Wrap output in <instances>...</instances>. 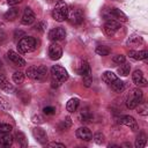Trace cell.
<instances>
[{
	"label": "cell",
	"mask_w": 148,
	"mask_h": 148,
	"mask_svg": "<svg viewBox=\"0 0 148 148\" xmlns=\"http://www.w3.org/2000/svg\"><path fill=\"white\" fill-rule=\"evenodd\" d=\"M102 15L106 20H116V21H119V22H127L128 21L127 15L124 12H121L120 9L114 8V7H111L109 9H103Z\"/></svg>",
	"instance_id": "cell-5"
},
{
	"label": "cell",
	"mask_w": 148,
	"mask_h": 148,
	"mask_svg": "<svg viewBox=\"0 0 148 148\" xmlns=\"http://www.w3.org/2000/svg\"><path fill=\"white\" fill-rule=\"evenodd\" d=\"M68 16V6L65 1H58L52 10V17L57 22H62Z\"/></svg>",
	"instance_id": "cell-4"
},
{
	"label": "cell",
	"mask_w": 148,
	"mask_h": 148,
	"mask_svg": "<svg viewBox=\"0 0 148 148\" xmlns=\"http://www.w3.org/2000/svg\"><path fill=\"white\" fill-rule=\"evenodd\" d=\"M141 102H143V94H142L141 89H139V88L132 89L126 98V106L130 110H134Z\"/></svg>",
	"instance_id": "cell-3"
},
{
	"label": "cell",
	"mask_w": 148,
	"mask_h": 148,
	"mask_svg": "<svg viewBox=\"0 0 148 148\" xmlns=\"http://www.w3.org/2000/svg\"><path fill=\"white\" fill-rule=\"evenodd\" d=\"M32 135L36 139V141H38L40 145H46L47 143V134L45 132V130H43L42 127H35L32 130Z\"/></svg>",
	"instance_id": "cell-12"
},
{
	"label": "cell",
	"mask_w": 148,
	"mask_h": 148,
	"mask_svg": "<svg viewBox=\"0 0 148 148\" xmlns=\"http://www.w3.org/2000/svg\"><path fill=\"white\" fill-rule=\"evenodd\" d=\"M120 23L116 20H106V22L103 24V32L109 36V37H112L119 29H120Z\"/></svg>",
	"instance_id": "cell-8"
},
{
	"label": "cell",
	"mask_w": 148,
	"mask_h": 148,
	"mask_svg": "<svg viewBox=\"0 0 148 148\" xmlns=\"http://www.w3.org/2000/svg\"><path fill=\"white\" fill-rule=\"evenodd\" d=\"M116 79H117V75H116L113 72H111V71H105V72L102 74V80H103L105 83H108V84L112 83Z\"/></svg>",
	"instance_id": "cell-24"
},
{
	"label": "cell",
	"mask_w": 148,
	"mask_h": 148,
	"mask_svg": "<svg viewBox=\"0 0 148 148\" xmlns=\"http://www.w3.org/2000/svg\"><path fill=\"white\" fill-rule=\"evenodd\" d=\"M51 74H52V77L60 83L68 80V72L60 65H53L51 67Z\"/></svg>",
	"instance_id": "cell-7"
},
{
	"label": "cell",
	"mask_w": 148,
	"mask_h": 148,
	"mask_svg": "<svg viewBox=\"0 0 148 148\" xmlns=\"http://www.w3.org/2000/svg\"><path fill=\"white\" fill-rule=\"evenodd\" d=\"M62 56V49L59 44H57L56 42H53L50 46H49V57L51 60H58L60 59Z\"/></svg>",
	"instance_id": "cell-11"
},
{
	"label": "cell",
	"mask_w": 148,
	"mask_h": 148,
	"mask_svg": "<svg viewBox=\"0 0 148 148\" xmlns=\"http://www.w3.org/2000/svg\"><path fill=\"white\" fill-rule=\"evenodd\" d=\"M37 47V40L35 37L31 36H23L18 43H17V49L21 53H29L35 51Z\"/></svg>",
	"instance_id": "cell-2"
},
{
	"label": "cell",
	"mask_w": 148,
	"mask_h": 148,
	"mask_svg": "<svg viewBox=\"0 0 148 148\" xmlns=\"http://www.w3.org/2000/svg\"><path fill=\"white\" fill-rule=\"evenodd\" d=\"M91 118H92V114L88 109H82L81 112L79 113V120L81 123H88L91 120Z\"/></svg>",
	"instance_id": "cell-23"
},
{
	"label": "cell",
	"mask_w": 148,
	"mask_h": 148,
	"mask_svg": "<svg viewBox=\"0 0 148 148\" xmlns=\"http://www.w3.org/2000/svg\"><path fill=\"white\" fill-rule=\"evenodd\" d=\"M67 18L69 20V22L74 25H79L83 22L84 20V15H83V12L81 8L79 7H72V8H68V16Z\"/></svg>",
	"instance_id": "cell-6"
},
{
	"label": "cell",
	"mask_w": 148,
	"mask_h": 148,
	"mask_svg": "<svg viewBox=\"0 0 148 148\" xmlns=\"http://www.w3.org/2000/svg\"><path fill=\"white\" fill-rule=\"evenodd\" d=\"M2 27H3V24H2V23H0V30H1V28H2Z\"/></svg>",
	"instance_id": "cell-46"
},
{
	"label": "cell",
	"mask_w": 148,
	"mask_h": 148,
	"mask_svg": "<svg viewBox=\"0 0 148 148\" xmlns=\"http://www.w3.org/2000/svg\"><path fill=\"white\" fill-rule=\"evenodd\" d=\"M66 37V30L62 27H56L49 31V38L53 42H59L65 39Z\"/></svg>",
	"instance_id": "cell-9"
},
{
	"label": "cell",
	"mask_w": 148,
	"mask_h": 148,
	"mask_svg": "<svg viewBox=\"0 0 148 148\" xmlns=\"http://www.w3.org/2000/svg\"><path fill=\"white\" fill-rule=\"evenodd\" d=\"M23 0H7V3L9 5V6H15V5H18V3H21Z\"/></svg>",
	"instance_id": "cell-42"
},
{
	"label": "cell",
	"mask_w": 148,
	"mask_h": 148,
	"mask_svg": "<svg viewBox=\"0 0 148 148\" xmlns=\"http://www.w3.org/2000/svg\"><path fill=\"white\" fill-rule=\"evenodd\" d=\"M95 52L98 54V56H102V57H105V56H109L110 53V49L108 46H104V45H98L95 50Z\"/></svg>",
	"instance_id": "cell-31"
},
{
	"label": "cell",
	"mask_w": 148,
	"mask_h": 148,
	"mask_svg": "<svg viewBox=\"0 0 148 148\" xmlns=\"http://www.w3.org/2000/svg\"><path fill=\"white\" fill-rule=\"evenodd\" d=\"M0 109H2V110H9L10 109V105L8 104V102L2 96H0Z\"/></svg>",
	"instance_id": "cell-36"
},
{
	"label": "cell",
	"mask_w": 148,
	"mask_h": 148,
	"mask_svg": "<svg viewBox=\"0 0 148 148\" xmlns=\"http://www.w3.org/2000/svg\"><path fill=\"white\" fill-rule=\"evenodd\" d=\"M44 25H45V23H44V22H40V23H38V24H37V25L35 27V28H36V30H39V31H43V30H44V28H43Z\"/></svg>",
	"instance_id": "cell-44"
},
{
	"label": "cell",
	"mask_w": 148,
	"mask_h": 148,
	"mask_svg": "<svg viewBox=\"0 0 148 148\" xmlns=\"http://www.w3.org/2000/svg\"><path fill=\"white\" fill-rule=\"evenodd\" d=\"M1 65H2V64H1V60H0V67H1Z\"/></svg>",
	"instance_id": "cell-47"
},
{
	"label": "cell",
	"mask_w": 148,
	"mask_h": 148,
	"mask_svg": "<svg viewBox=\"0 0 148 148\" xmlns=\"http://www.w3.org/2000/svg\"><path fill=\"white\" fill-rule=\"evenodd\" d=\"M13 130V126L7 124V123H3L0 120V133H9L10 131Z\"/></svg>",
	"instance_id": "cell-34"
},
{
	"label": "cell",
	"mask_w": 148,
	"mask_h": 148,
	"mask_svg": "<svg viewBox=\"0 0 148 148\" xmlns=\"http://www.w3.org/2000/svg\"><path fill=\"white\" fill-rule=\"evenodd\" d=\"M36 20V16H35V13L32 12L31 8L27 7L23 12V15H22V18H21V23L23 25H30L35 22Z\"/></svg>",
	"instance_id": "cell-13"
},
{
	"label": "cell",
	"mask_w": 148,
	"mask_h": 148,
	"mask_svg": "<svg viewBox=\"0 0 148 148\" xmlns=\"http://www.w3.org/2000/svg\"><path fill=\"white\" fill-rule=\"evenodd\" d=\"M109 86L111 87V89H112L114 92H121V91L125 89V83H124L120 79H118V77H117L112 83H110Z\"/></svg>",
	"instance_id": "cell-21"
},
{
	"label": "cell",
	"mask_w": 148,
	"mask_h": 148,
	"mask_svg": "<svg viewBox=\"0 0 148 148\" xmlns=\"http://www.w3.org/2000/svg\"><path fill=\"white\" fill-rule=\"evenodd\" d=\"M13 81L14 83H17V84H21L23 81H24V73L18 71V72H15L13 74Z\"/></svg>",
	"instance_id": "cell-32"
},
{
	"label": "cell",
	"mask_w": 148,
	"mask_h": 148,
	"mask_svg": "<svg viewBox=\"0 0 148 148\" xmlns=\"http://www.w3.org/2000/svg\"><path fill=\"white\" fill-rule=\"evenodd\" d=\"M130 71H131V65L128 62H123L118 68V74L120 76H127L130 74Z\"/></svg>",
	"instance_id": "cell-27"
},
{
	"label": "cell",
	"mask_w": 148,
	"mask_h": 148,
	"mask_svg": "<svg viewBox=\"0 0 148 148\" xmlns=\"http://www.w3.org/2000/svg\"><path fill=\"white\" fill-rule=\"evenodd\" d=\"M31 120L35 124H43L44 123V117L42 114H35V116H32Z\"/></svg>",
	"instance_id": "cell-37"
},
{
	"label": "cell",
	"mask_w": 148,
	"mask_h": 148,
	"mask_svg": "<svg viewBox=\"0 0 148 148\" xmlns=\"http://www.w3.org/2000/svg\"><path fill=\"white\" fill-rule=\"evenodd\" d=\"M43 112H44L45 114H53V113L56 112V109H54L53 106H45V108L43 109Z\"/></svg>",
	"instance_id": "cell-39"
},
{
	"label": "cell",
	"mask_w": 148,
	"mask_h": 148,
	"mask_svg": "<svg viewBox=\"0 0 148 148\" xmlns=\"http://www.w3.org/2000/svg\"><path fill=\"white\" fill-rule=\"evenodd\" d=\"M18 13H20L18 8H15V7H13V8H9V9H8V10L5 13L3 17H5L7 21H14L15 18H17V16H18Z\"/></svg>",
	"instance_id": "cell-22"
},
{
	"label": "cell",
	"mask_w": 148,
	"mask_h": 148,
	"mask_svg": "<svg viewBox=\"0 0 148 148\" xmlns=\"http://www.w3.org/2000/svg\"><path fill=\"white\" fill-rule=\"evenodd\" d=\"M118 123L130 127V130H132V131H138L139 130V125H138L136 120L132 116H121L118 119Z\"/></svg>",
	"instance_id": "cell-10"
},
{
	"label": "cell",
	"mask_w": 148,
	"mask_h": 148,
	"mask_svg": "<svg viewBox=\"0 0 148 148\" xmlns=\"http://www.w3.org/2000/svg\"><path fill=\"white\" fill-rule=\"evenodd\" d=\"M17 36H24V32L23 31H15V37L17 38Z\"/></svg>",
	"instance_id": "cell-45"
},
{
	"label": "cell",
	"mask_w": 148,
	"mask_h": 148,
	"mask_svg": "<svg viewBox=\"0 0 148 148\" xmlns=\"http://www.w3.org/2000/svg\"><path fill=\"white\" fill-rule=\"evenodd\" d=\"M76 71H77V74H80V75H82V76H88V75H90V73H91L90 65H89L88 61H86V60H81V61H80V64H79Z\"/></svg>",
	"instance_id": "cell-17"
},
{
	"label": "cell",
	"mask_w": 148,
	"mask_h": 148,
	"mask_svg": "<svg viewBox=\"0 0 148 148\" xmlns=\"http://www.w3.org/2000/svg\"><path fill=\"white\" fill-rule=\"evenodd\" d=\"M15 136H16V140H17V142H18V145H20L21 147H27V146H28V140H27L24 133L17 132Z\"/></svg>",
	"instance_id": "cell-30"
},
{
	"label": "cell",
	"mask_w": 148,
	"mask_h": 148,
	"mask_svg": "<svg viewBox=\"0 0 148 148\" xmlns=\"http://www.w3.org/2000/svg\"><path fill=\"white\" fill-rule=\"evenodd\" d=\"M146 142H147V139H146V135L143 133L139 134L135 139V142H134V146L135 148H143L146 146Z\"/></svg>",
	"instance_id": "cell-28"
},
{
	"label": "cell",
	"mask_w": 148,
	"mask_h": 148,
	"mask_svg": "<svg viewBox=\"0 0 148 148\" xmlns=\"http://www.w3.org/2000/svg\"><path fill=\"white\" fill-rule=\"evenodd\" d=\"M27 76L31 80H37V81H43L47 76V68L44 65L39 66H30L27 68L25 72Z\"/></svg>",
	"instance_id": "cell-1"
},
{
	"label": "cell",
	"mask_w": 148,
	"mask_h": 148,
	"mask_svg": "<svg viewBox=\"0 0 148 148\" xmlns=\"http://www.w3.org/2000/svg\"><path fill=\"white\" fill-rule=\"evenodd\" d=\"M46 146H47V147H51V148H53V147H58V148H66V147H65V145L59 143V142H50V143H46Z\"/></svg>",
	"instance_id": "cell-41"
},
{
	"label": "cell",
	"mask_w": 148,
	"mask_h": 148,
	"mask_svg": "<svg viewBox=\"0 0 148 148\" xmlns=\"http://www.w3.org/2000/svg\"><path fill=\"white\" fill-rule=\"evenodd\" d=\"M0 89H2L5 91H13L14 90L13 86L7 81V79L3 75H0Z\"/></svg>",
	"instance_id": "cell-26"
},
{
	"label": "cell",
	"mask_w": 148,
	"mask_h": 148,
	"mask_svg": "<svg viewBox=\"0 0 148 148\" xmlns=\"http://www.w3.org/2000/svg\"><path fill=\"white\" fill-rule=\"evenodd\" d=\"M7 57H8V59H9L14 65H16V66L23 67V66L25 65V60H24L18 53H16V52L13 51V50H9V51L7 52Z\"/></svg>",
	"instance_id": "cell-14"
},
{
	"label": "cell",
	"mask_w": 148,
	"mask_h": 148,
	"mask_svg": "<svg viewBox=\"0 0 148 148\" xmlns=\"http://www.w3.org/2000/svg\"><path fill=\"white\" fill-rule=\"evenodd\" d=\"M138 111V113L139 114H141V116H147L148 114V106H147V104L145 103V102H141L136 108H135Z\"/></svg>",
	"instance_id": "cell-33"
},
{
	"label": "cell",
	"mask_w": 148,
	"mask_h": 148,
	"mask_svg": "<svg viewBox=\"0 0 148 148\" xmlns=\"http://www.w3.org/2000/svg\"><path fill=\"white\" fill-rule=\"evenodd\" d=\"M141 44H143V39H142L141 36L133 35L127 39V45L128 46H138V45H141Z\"/></svg>",
	"instance_id": "cell-25"
},
{
	"label": "cell",
	"mask_w": 148,
	"mask_h": 148,
	"mask_svg": "<svg viewBox=\"0 0 148 148\" xmlns=\"http://www.w3.org/2000/svg\"><path fill=\"white\" fill-rule=\"evenodd\" d=\"M91 83H92V80H91L90 75L83 76V84H84L86 87H91Z\"/></svg>",
	"instance_id": "cell-40"
},
{
	"label": "cell",
	"mask_w": 148,
	"mask_h": 148,
	"mask_svg": "<svg viewBox=\"0 0 148 148\" xmlns=\"http://www.w3.org/2000/svg\"><path fill=\"white\" fill-rule=\"evenodd\" d=\"M132 79H133V82H134L136 86H139V87H146V86H147V80L145 79L143 73H142V71H140V69H135V71L133 72Z\"/></svg>",
	"instance_id": "cell-16"
},
{
	"label": "cell",
	"mask_w": 148,
	"mask_h": 148,
	"mask_svg": "<svg viewBox=\"0 0 148 148\" xmlns=\"http://www.w3.org/2000/svg\"><path fill=\"white\" fill-rule=\"evenodd\" d=\"M76 136L80 139V140H83V141H90L92 139V133L91 131L86 127V126H81L76 130Z\"/></svg>",
	"instance_id": "cell-15"
},
{
	"label": "cell",
	"mask_w": 148,
	"mask_h": 148,
	"mask_svg": "<svg viewBox=\"0 0 148 148\" xmlns=\"http://www.w3.org/2000/svg\"><path fill=\"white\" fill-rule=\"evenodd\" d=\"M128 56L134 59V60H145L148 58V51L147 50H142V51H134L131 50L128 52Z\"/></svg>",
	"instance_id": "cell-19"
},
{
	"label": "cell",
	"mask_w": 148,
	"mask_h": 148,
	"mask_svg": "<svg viewBox=\"0 0 148 148\" xmlns=\"http://www.w3.org/2000/svg\"><path fill=\"white\" fill-rule=\"evenodd\" d=\"M113 61L116 62V64H123V62H125V56L124 54H117V56H114L113 57Z\"/></svg>",
	"instance_id": "cell-38"
},
{
	"label": "cell",
	"mask_w": 148,
	"mask_h": 148,
	"mask_svg": "<svg viewBox=\"0 0 148 148\" xmlns=\"http://www.w3.org/2000/svg\"><path fill=\"white\" fill-rule=\"evenodd\" d=\"M60 86V82H58L57 80H54L53 77H52V80H51V87L52 88H58Z\"/></svg>",
	"instance_id": "cell-43"
},
{
	"label": "cell",
	"mask_w": 148,
	"mask_h": 148,
	"mask_svg": "<svg viewBox=\"0 0 148 148\" xmlns=\"http://www.w3.org/2000/svg\"><path fill=\"white\" fill-rule=\"evenodd\" d=\"M71 126H72V119H71V117H66V118L62 119V120L59 123V125H58L59 130H61V131H66V130H68Z\"/></svg>",
	"instance_id": "cell-29"
},
{
	"label": "cell",
	"mask_w": 148,
	"mask_h": 148,
	"mask_svg": "<svg viewBox=\"0 0 148 148\" xmlns=\"http://www.w3.org/2000/svg\"><path fill=\"white\" fill-rule=\"evenodd\" d=\"M92 139H94V141L97 143V145H102L103 142H104V140H105V138H104V134H102V133H95L94 134V136H92Z\"/></svg>",
	"instance_id": "cell-35"
},
{
	"label": "cell",
	"mask_w": 148,
	"mask_h": 148,
	"mask_svg": "<svg viewBox=\"0 0 148 148\" xmlns=\"http://www.w3.org/2000/svg\"><path fill=\"white\" fill-rule=\"evenodd\" d=\"M79 104H80V99L77 97H72L71 99H68L66 104V110L68 112H75L79 108Z\"/></svg>",
	"instance_id": "cell-20"
},
{
	"label": "cell",
	"mask_w": 148,
	"mask_h": 148,
	"mask_svg": "<svg viewBox=\"0 0 148 148\" xmlns=\"http://www.w3.org/2000/svg\"><path fill=\"white\" fill-rule=\"evenodd\" d=\"M13 136L9 133H0V148H7L13 145Z\"/></svg>",
	"instance_id": "cell-18"
}]
</instances>
